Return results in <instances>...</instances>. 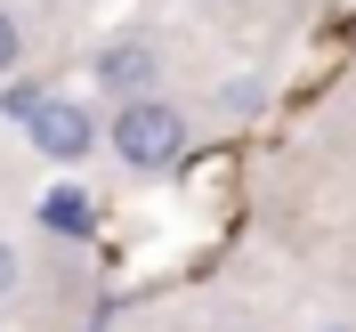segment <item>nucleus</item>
I'll list each match as a JSON object with an SVG mask.
<instances>
[{"instance_id": "obj_1", "label": "nucleus", "mask_w": 356, "mask_h": 332, "mask_svg": "<svg viewBox=\"0 0 356 332\" xmlns=\"http://www.w3.org/2000/svg\"><path fill=\"white\" fill-rule=\"evenodd\" d=\"M113 155L130 162V171H170L178 155H186V113L162 106V97H130V106L113 113Z\"/></svg>"}, {"instance_id": "obj_2", "label": "nucleus", "mask_w": 356, "mask_h": 332, "mask_svg": "<svg viewBox=\"0 0 356 332\" xmlns=\"http://www.w3.org/2000/svg\"><path fill=\"white\" fill-rule=\"evenodd\" d=\"M24 138H33L49 162H89L97 122H89V106H73V97H41V106H33V122H24Z\"/></svg>"}, {"instance_id": "obj_3", "label": "nucleus", "mask_w": 356, "mask_h": 332, "mask_svg": "<svg viewBox=\"0 0 356 332\" xmlns=\"http://www.w3.org/2000/svg\"><path fill=\"white\" fill-rule=\"evenodd\" d=\"M97 89H106V97H122V106H130V97H154V73H162V57L146 41H106L97 49Z\"/></svg>"}, {"instance_id": "obj_4", "label": "nucleus", "mask_w": 356, "mask_h": 332, "mask_svg": "<svg viewBox=\"0 0 356 332\" xmlns=\"http://www.w3.org/2000/svg\"><path fill=\"white\" fill-rule=\"evenodd\" d=\"M41 219L57 227V235H89V195L81 187H57V195L41 203Z\"/></svg>"}, {"instance_id": "obj_5", "label": "nucleus", "mask_w": 356, "mask_h": 332, "mask_svg": "<svg viewBox=\"0 0 356 332\" xmlns=\"http://www.w3.org/2000/svg\"><path fill=\"white\" fill-rule=\"evenodd\" d=\"M49 89L41 81H8V97H0V106H8V122H33V106H41Z\"/></svg>"}, {"instance_id": "obj_6", "label": "nucleus", "mask_w": 356, "mask_h": 332, "mask_svg": "<svg viewBox=\"0 0 356 332\" xmlns=\"http://www.w3.org/2000/svg\"><path fill=\"white\" fill-rule=\"evenodd\" d=\"M17 57H24V33H17V17H8V8H0V81H8V73H17Z\"/></svg>"}, {"instance_id": "obj_7", "label": "nucleus", "mask_w": 356, "mask_h": 332, "mask_svg": "<svg viewBox=\"0 0 356 332\" xmlns=\"http://www.w3.org/2000/svg\"><path fill=\"white\" fill-rule=\"evenodd\" d=\"M17 276H24V260H17V244H8V235H0V300L17 292Z\"/></svg>"}, {"instance_id": "obj_8", "label": "nucleus", "mask_w": 356, "mask_h": 332, "mask_svg": "<svg viewBox=\"0 0 356 332\" xmlns=\"http://www.w3.org/2000/svg\"><path fill=\"white\" fill-rule=\"evenodd\" d=\"M324 332H348V324H324Z\"/></svg>"}]
</instances>
